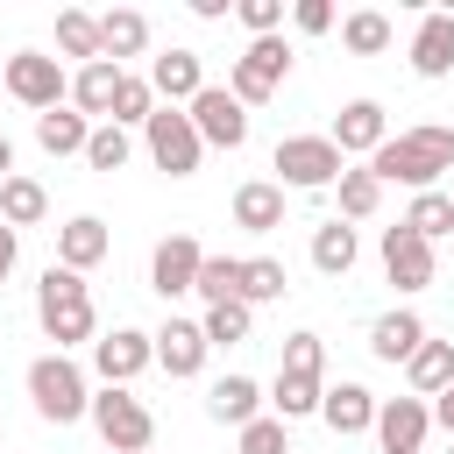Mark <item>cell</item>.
Wrapping results in <instances>:
<instances>
[{"instance_id":"1","label":"cell","mask_w":454,"mask_h":454,"mask_svg":"<svg viewBox=\"0 0 454 454\" xmlns=\"http://www.w3.org/2000/svg\"><path fill=\"white\" fill-rule=\"evenodd\" d=\"M440 170H454V128L440 121H419V128H397L376 156H369V177L376 184H411V192H440Z\"/></svg>"},{"instance_id":"2","label":"cell","mask_w":454,"mask_h":454,"mask_svg":"<svg viewBox=\"0 0 454 454\" xmlns=\"http://www.w3.org/2000/svg\"><path fill=\"white\" fill-rule=\"evenodd\" d=\"M35 319H43V333L57 340V355L99 340V312H92V291H85L78 270H57V262L43 270V284H35Z\"/></svg>"},{"instance_id":"3","label":"cell","mask_w":454,"mask_h":454,"mask_svg":"<svg viewBox=\"0 0 454 454\" xmlns=\"http://www.w3.org/2000/svg\"><path fill=\"white\" fill-rule=\"evenodd\" d=\"M28 404H35V419H50V426H71V419H85L92 411V383H85V369L71 362V355H35L28 362Z\"/></svg>"},{"instance_id":"4","label":"cell","mask_w":454,"mask_h":454,"mask_svg":"<svg viewBox=\"0 0 454 454\" xmlns=\"http://www.w3.org/2000/svg\"><path fill=\"white\" fill-rule=\"evenodd\" d=\"M85 419H92V433H99L114 454H149V440H156V411H149L135 390H121V383H99Z\"/></svg>"},{"instance_id":"5","label":"cell","mask_w":454,"mask_h":454,"mask_svg":"<svg viewBox=\"0 0 454 454\" xmlns=\"http://www.w3.org/2000/svg\"><path fill=\"white\" fill-rule=\"evenodd\" d=\"M142 149H149V163L163 177H199V163H206V142H199V128H192L184 106H156L142 121Z\"/></svg>"},{"instance_id":"6","label":"cell","mask_w":454,"mask_h":454,"mask_svg":"<svg viewBox=\"0 0 454 454\" xmlns=\"http://www.w3.org/2000/svg\"><path fill=\"white\" fill-rule=\"evenodd\" d=\"M284 78H291V43H284V35H255V43L227 64V92H234L241 106H262Z\"/></svg>"},{"instance_id":"7","label":"cell","mask_w":454,"mask_h":454,"mask_svg":"<svg viewBox=\"0 0 454 454\" xmlns=\"http://www.w3.org/2000/svg\"><path fill=\"white\" fill-rule=\"evenodd\" d=\"M270 163L284 170V184H291V192H333V177L348 170V156H340L326 135H284Z\"/></svg>"},{"instance_id":"8","label":"cell","mask_w":454,"mask_h":454,"mask_svg":"<svg viewBox=\"0 0 454 454\" xmlns=\"http://www.w3.org/2000/svg\"><path fill=\"white\" fill-rule=\"evenodd\" d=\"M7 92H14L21 106L50 114V106L71 99V71H64L57 57H43V50H14V57H7Z\"/></svg>"},{"instance_id":"9","label":"cell","mask_w":454,"mask_h":454,"mask_svg":"<svg viewBox=\"0 0 454 454\" xmlns=\"http://www.w3.org/2000/svg\"><path fill=\"white\" fill-rule=\"evenodd\" d=\"M142 369H156V340H149L142 326H114V333L92 340V376H99V383H121V390H128Z\"/></svg>"},{"instance_id":"10","label":"cell","mask_w":454,"mask_h":454,"mask_svg":"<svg viewBox=\"0 0 454 454\" xmlns=\"http://www.w3.org/2000/svg\"><path fill=\"white\" fill-rule=\"evenodd\" d=\"M184 114H192V128H199L206 149H241V142H248V106H241L227 85H206Z\"/></svg>"},{"instance_id":"11","label":"cell","mask_w":454,"mask_h":454,"mask_svg":"<svg viewBox=\"0 0 454 454\" xmlns=\"http://www.w3.org/2000/svg\"><path fill=\"white\" fill-rule=\"evenodd\" d=\"M376 248H383V277H390L404 298H411V291H426V284L440 277V262H433V241H419L404 220H397V227H383V241H376Z\"/></svg>"},{"instance_id":"12","label":"cell","mask_w":454,"mask_h":454,"mask_svg":"<svg viewBox=\"0 0 454 454\" xmlns=\"http://www.w3.org/2000/svg\"><path fill=\"white\" fill-rule=\"evenodd\" d=\"M376 447L383 454H419L426 433H433V404L426 397H376Z\"/></svg>"},{"instance_id":"13","label":"cell","mask_w":454,"mask_h":454,"mask_svg":"<svg viewBox=\"0 0 454 454\" xmlns=\"http://www.w3.org/2000/svg\"><path fill=\"white\" fill-rule=\"evenodd\" d=\"M326 142H333L340 156H376V149L390 142V114H383V99H348V106L333 114Z\"/></svg>"},{"instance_id":"14","label":"cell","mask_w":454,"mask_h":454,"mask_svg":"<svg viewBox=\"0 0 454 454\" xmlns=\"http://www.w3.org/2000/svg\"><path fill=\"white\" fill-rule=\"evenodd\" d=\"M199 262H206V248L192 241V234H163L156 241V255H149V291L170 305V298H184L192 284H199Z\"/></svg>"},{"instance_id":"15","label":"cell","mask_w":454,"mask_h":454,"mask_svg":"<svg viewBox=\"0 0 454 454\" xmlns=\"http://www.w3.org/2000/svg\"><path fill=\"white\" fill-rule=\"evenodd\" d=\"M149 92H156V106H192V99L206 92L199 50H163V57H149Z\"/></svg>"},{"instance_id":"16","label":"cell","mask_w":454,"mask_h":454,"mask_svg":"<svg viewBox=\"0 0 454 454\" xmlns=\"http://www.w3.org/2000/svg\"><path fill=\"white\" fill-rule=\"evenodd\" d=\"M149 340H156V369H163V376H177V383H184V376H199V369H206V355H213V348H206V333H199V319H177V312H170Z\"/></svg>"},{"instance_id":"17","label":"cell","mask_w":454,"mask_h":454,"mask_svg":"<svg viewBox=\"0 0 454 454\" xmlns=\"http://www.w3.org/2000/svg\"><path fill=\"white\" fill-rule=\"evenodd\" d=\"M106 248H114V234H106V220L99 213H71L64 227H57V270H99L106 262Z\"/></svg>"},{"instance_id":"18","label":"cell","mask_w":454,"mask_h":454,"mask_svg":"<svg viewBox=\"0 0 454 454\" xmlns=\"http://www.w3.org/2000/svg\"><path fill=\"white\" fill-rule=\"evenodd\" d=\"M411 71L419 78H454V14H419L411 28Z\"/></svg>"},{"instance_id":"19","label":"cell","mask_w":454,"mask_h":454,"mask_svg":"<svg viewBox=\"0 0 454 454\" xmlns=\"http://www.w3.org/2000/svg\"><path fill=\"white\" fill-rule=\"evenodd\" d=\"M419 340H426V319H419L411 305H390V312L369 326V355H376V362H390V369H397V362H411V355H419Z\"/></svg>"},{"instance_id":"20","label":"cell","mask_w":454,"mask_h":454,"mask_svg":"<svg viewBox=\"0 0 454 454\" xmlns=\"http://www.w3.org/2000/svg\"><path fill=\"white\" fill-rule=\"evenodd\" d=\"M142 50H149V14L142 7H106L99 14V57L128 71V57H142Z\"/></svg>"},{"instance_id":"21","label":"cell","mask_w":454,"mask_h":454,"mask_svg":"<svg viewBox=\"0 0 454 454\" xmlns=\"http://www.w3.org/2000/svg\"><path fill=\"white\" fill-rule=\"evenodd\" d=\"M206 419L241 433L248 419H262V383H255V376H220V383L206 390Z\"/></svg>"},{"instance_id":"22","label":"cell","mask_w":454,"mask_h":454,"mask_svg":"<svg viewBox=\"0 0 454 454\" xmlns=\"http://www.w3.org/2000/svg\"><path fill=\"white\" fill-rule=\"evenodd\" d=\"M319 419H326L340 440H355V433L376 426V390H369V383H333V390L319 397Z\"/></svg>"},{"instance_id":"23","label":"cell","mask_w":454,"mask_h":454,"mask_svg":"<svg viewBox=\"0 0 454 454\" xmlns=\"http://www.w3.org/2000/svg\"><path fill=\"white\" fill-rule=\"evenodd\" d=\"M114 92H121V64L99 57V64H78V71H71V106H78L92 128L114 114Z\"/></svg>"},{"instance_id":"24","label":"cell","mask_w":454,"mask_h":454,"mask_svg":"<svg viewBox=\"0 0 454 454\" xmlns=\"http://www.w3.org/2000/svg\"><path fill=\"white\" fill-rule=\"evenodd\" d=\"M234 227H241V234H277V227H284V184L248 177V184L234 192Z\"/></svg>"},{"instance_id":"25","label":"cell","mask_w":454,"mask_h":454,"mask_svg":"<svg viewBox=\"0 0 454 454\" xmlns=\"http://www.w3.org/2000/svg\"><path fill=\"white\" fill-rule=\"evenodd\" d=\"M319 397H326V376H291V369H277V383H270V419H319Z\"/></svg>"},{"instance_id":"26","label":"cell","mask_w":454,"mask_h":454,"mask_svg":"<svg viewBox=\"0 0 454 454\" xmlns=\"http://www.w3.org/2000/svg\"><path fill=\"white\" fill-rule=\"evenodd\" d=\"M85 135H92V121L64 99V106H50V114H35V142H43V156H85Z\"/></svg>"},{"instance_id":"27","label":"cell","mask_w":454,"mask_h":454,"mask_svg":"<svg viewBox=\"0 0 454 454\" xmlns=\"http://www.w3.org/2000/svg\"><path fill=\"white\" fill-rule=\"evenodd\" d=\"M404 376H411V397H440L447 383H454V340H419V355L404 362Z\"/></svg>"},{"instance_id":"28","label":"cell","mask_w":454,"mask_h":454,"mask_svg":"<svg viewBox=\"0 0 454 454\" xmlns=\"http://www.w3.org/2000/svg\"><path fill=\"white\" fill-rule=\"evenodd\" d=\"M355 255H362V241H355V227H348V220L312 227V270H319V277H348V270H355Z\"/></svg>"},{"instance_id":"29","label":"cell","mask_w":454,"mask_h":454,"mask_svg":"<svg viewBox=\"0 0 454 454\" xmlns=\"http://www.w3.org/2000/svg\"><path fill=\"white\" fill-rule=\"evenodd\" d=\"M99 64V14H85V7H64L57 14V64Z\"/></svg>"},{"instance_id":"30","label":"cell","mask_w":454,"mask_h":454,"mask_svg":"<svg viewBox=\"0 0 454 454\" xmlns=\"http://www.w3.org/2000/svg\"><path fill=\"white\" fill-rule=\"evenodd\" d=\"M291 291V270L277 262V255H241V305L255 312V305H277Z\"/></svg>"},{"instance_id":"31","label":"cell","mask_w":454,"mask_h":454,"mask_svg":"<svg viewBox=\"0 0 454 454\" xmlns=\"http://www.w3.org/2000/svg\"><path fill=\"white\" fill-rule=\"evenodd\" d=\"M0 220H7L14 234H21V227H35V220H50V192H43L35 177H21V170H14V177L0 184Z\"/></svg>"},{"instance_id":"32","label":"cell","mask_w":454,"mask_h":454,"mask_svg":"<svg viewBox=\"0 0 454 454\" xmlns=\"http://www.w3.org/2000/svg\"><path fill=\"white\" fill-rule=\"evenodd\" d=\"M333 199H340V220L355 227V220H376V206H383V184L369 177V163H362V170L348 163V170L333 177Z\"/></svg>"},{"instance_id":"33","label":"cell","mask_w":454,"mask_h":454,"mask_svg":"<svg viewBox=\"0 0 454 454\" xmlns=\"http://www.w3.org/2000/svg\"><path fill=\"white\" fill-rule=\"evenodd\" d=\"M390 14H376V7H355V14H340V43L355 50V57H383L390 50Z\"/></svg>"},{"instance_id":"34","label":"cell","mask_w":454,"mask_h":454,"mask_svg":"<svg viewBox=\"0 0 454 454\" xmlns=\"http://www.w3.org/2000/svg\"><path fill=\"white\" fill-rule=\"evenodd\" d=\"M206 305H234L241 298V255H213L206 248V262H199V284H192Z\"/></svg>"},{"instance_id":"35","label":"cell","mask_w":454,"mask_h":454,"mask_svg":"<svg viewBox=\"0 0 454 454\" xmlns=\"http://www.w3.org/2000/svg\"><path fill=\"white\" fill-rule=\"evenodd\" d=\"M404 227H411L419 241H440V234L454 227V199H447V192H411V206H404Z\"/></svg>"},{"instance_id":"36","label":"cell","mask_w":454,"mask_h":454,"mask_svg":"<svg viewBox=\"0 0 454 454\" xmlns=\"http://www.w3.org/2000/svg\"><path fill=\"white\" fill-rule=\"evenodd\" d=\"M248 326H255V312L234 298V305H206V319H199V333H206V348H241L248 340Z\"/></svg>"},{"instance_id":"37","label":"cell","mask_w":454,"mask_h":454,"mask_svg":"<svg viewBox=\"0 0 454 454\" xmlns=\"http://www.w3.org/2000/svg\"><path fill=\"white\" fill-rule=\"evenodd\" d=\"M149 114H156L149 78H142V71H121V92H114V114H106V121H114V128H142Z\"/></svg>"},{"instance_id":"38","label":"cell","mask_w":454,"mask_h":454,"mask_svg":"<svg viewBox=\"0 0 454 454\" xmlns=\"http://www.w3.org/2000/svg\"><path fill=\"white\" fill-rule=\"evenodd\" d=\"M128 156H135V135H128V128L99 121V128L85 135V163H92V170H128Z\"/></svg>"},{"instance_id":"39","label":"cell","mask_w":454,"mask_h":454,"mask_svg":"<svg viewBox=\"0 0 454 454\" xmlns=\"http://www.w3.org/2000/svg\"><path fill=\"white\" fill-rule=\"evenodd\" d=\"M234 447H241V454H291V426L262 411V419H248V426L234 433Z\"/></svg>"},{"instance_id":"40","label":"cell","mask_w":454,"mask_h":454,"mask_svg":"<svg viewBox=\"0 0 454 454\" xmlns=\"http://www.w3.org/2000/svg\"><path fill=\"white\" fill-rule=\"evenodd\" d=\"M284 369L291 376H326V340L319 333H284Z\"/></svg>"},{"instance_id":"41","label":"cell","mask_w":454,"mask_h":454,"mask_svg":"<svg viewBox=\"0 0 454 454\" xmlns=\"http://www.w3.org/2000/svg\"><path fill=\"white\" fill-rule=\"evenodd\" d=\"M234 21L248 28V43L255 35H284V0H234Z\"/></svg>"},{"instance_id":"42","label":"cell","mask_w":454,"mask_h":454,"mask_svg":"<svg viewBox=\"0 0 454 454\" xmlns=\"http://www.w3.org/2000/svg\"><path fill=\"white\" fill-rule=\"evenodd\" d=\"M291 28L298 35H326L333 28V0H291Z\"/></svg>"},{"instance_id":"43","label":"cell","mask_w":454,"mask_h":454,"mask_svg":"<svg viewBox=\"0 0 454 454\" xmlns=\"http://www.w3.org/2000/svg\"><path fill=\"white\" fill-rule=\"evenodd\" d=\"M14 262H21V234H14L7 220H0V284L14 277Z\"/></svg>"},{"instance_id":"44","label":"cell","mask_w":454,"mask_h":454,"mask_svg":"<svg viewBox=\"0 0 454 454\" xmlns=\"http://www.w3.org/2000/svg\"><path fill=\"white\" fill-rule=\"evenodd\" d=\"M433 426H447V433H454V383L433 397Z\"/></svg>"},{"instance_id":"45","label":"cell","mask_w":454,"mask_h":454,"mask_svg":"<svg viewBox=\"0 0 454 454\" xmlns=\"http://www.w3.org/2000/svg\"><path fill=\"white\" fill-rule=\"evenodd\" d=\"M7 177H14V142L0 135V184H7Z\"/></svg>"}]
</instances>
